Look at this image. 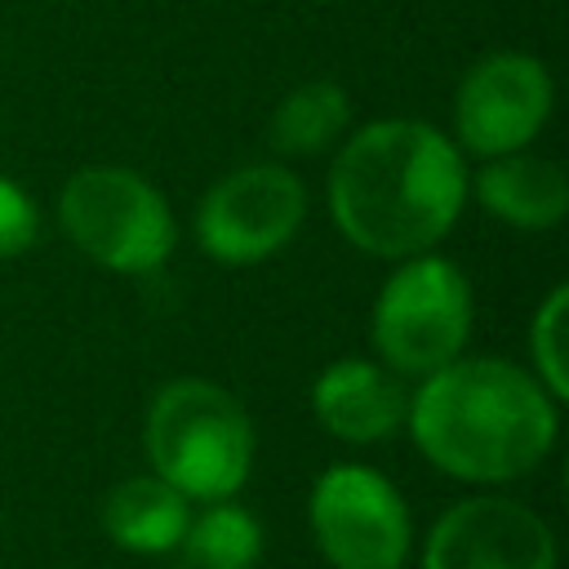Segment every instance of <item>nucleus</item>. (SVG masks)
<instances>
[{"mask_svg": "<svg viewBox=\"0 0 569 569\" xmlns=\"http://www.w3.org/2000/svg\"><path fill=\"white\" fill-rule=\"evenodd\" d=\"M480 204L520 231H547L569 213V178L556 160L507 151L476 173Z\"/></svg>", "mask_w": 569, "mask_h": 569, "instance_id": "9b49d317", "label": "nucleus"}, {"mask_svg": "<svg viewBox=\"0 0 569 569\" xmlns=\"http://www.w3.org/2000/svg\"><path fill=\"white\" fill-rule=\"evenodd\" d=\"M187 498L164 485L160 476H133L120 480L102 502V529L124 551H169L187 533Z\"/></svg>", "mask_w": 569, "mask_h": 569, "instance_id": "f8f14e48", "label": "nucleus"}, {"mask_svg": "<svg viewBox=\"0 0 569 569\" xmlns=\"http://www.w3.org/2000/svg\"><path fill=\"white\" fill-rule=\"evenodd\" d=\"M311 529L333 569H400L409 511L369 467H329L311 489Z\"/></svg>", "mask_w": 569, "mask_h": 569, "instance_id": "0eeeda50", "label": "nucleus"}, {"mask_svg": "<svg viewBox=\"0 0 569 569\" xmlns=\"http://www.w3.org/2000/svg\"><path fill=\"white\" fill-rule=\"evenodd\" d=\"M565 307H569V293H565V289H551L547 302H542L538 316H533V329H529L538 382H542L547 396H556V400L569 396V373H565Z\"/></svg>", "mask_w": 569, "mask_h": 569, "instance_id": "2eb2a0df", "label": "nucleus"}, {"mask_svg": "<svg viewBox=\"0 0 569 569\" xmlns=\"http://www.w3.org/2000/svg\"><path fill=\"white\" fill-rule=\"evenodd\" d=\"M467 173L458 147L422 120L365 124L329 169L338 231L373 258H418L462 213Z\"/></svg>", "mask_w": 569, "mask_h": 569, "instance_id": "f257e3e1", "label": "nucleus"}, {"mask_svg": "<svg viewBox=\"0 0 569 569\" xmlns=\"http://www.w3.org/2000/svg\"><path fill=\"white\" fill-rule=\"evenodd\" d=\"M551 116V76L529 53H489L480 58L453 98L458 142L476 156L525 151Z\"/></svg>", "mask_w": 569, "mask_h": 569, "instance_id": "6e6552de", "label": "nucleus"}, {"mask_svg": "<svg viewBox=\"0 0 569 569\" xmlns=\"http://www.w3.org/2000/svg\"><path fill=\"white\" fill-rule=\"evenodd\" d=\"M351 102L333 80H307L284 93L267 120V147L280 156H316L342 138Z\"/></svg>", "mask_w": 569, "mask_h": 569, "instance_id": "ddd939ff", "label": "nucleus"}, {"mask_svg": "<svg viewBox=\"0 0 569 569\" xmlns=\"http://www.w3.org/2000/svg\"><path fill=\"white\" fill-rule=\"evenodd\" d=\"M40 222L31 200L22 196V187H13L9 178H0V258H18L22 249H31Z\"/></svg>", "mask_w": 569, "mask_h": 569, "instance_id": "dca6fc26", "label": "nucleus"}, {"mask_svg": "<svg viewBox=\"0 0 569 569\" xmlns=\"http://www.w3.org/2000/svg\"><path fill=\"white\" fill-rule=\"evenodd\" d=\"M551 529L511 498H467L449 507L431 538L422 569H551Z\"/></svg>", "mask_w": 569, "mask_h": 569, "instance_id": "1a4fd4ad", "label": "nucleus"}, {"mask_svg": "<svg viewBox=\"0 0 569 569\" xmlns=\"http://www.w3.org/2000/svg\"><path fill=\"white\" fill-rule=\"evenodd\" d=\"M58 218L89 262L120 276H151L173 249V213L164 196L120 164L71 173L58 196Z\"/></svg>", "mask_w": 569, "mask_h": 569, "instance_id": "20e7f679", "label": "nucleus"}, {"mask_svg": "<svg viewBox=\"0 0 569 569\" xmlns=\"http://www.w3.org/2000/svg\"><path fill=\"white\" fill-rule=\"evenodd\" d=\"M147 453L182 498H231L253 458V431L240 400L204 378L164 382L147 413Z\"/></svg>", "mask_w": 569, "mask_h": 569, "instance_id": "7ed1b4c3", "label": "nucleus"}, {"mask_svg": "<svg viewBox=\"0 0 569 569\" xmlns=\"http://www.w3.org/2000/svg\"><path fill=\"white\" fill-rule=\"evenodd\" d=\"M182 569H253L262 556V529L240 507H209L178 538Z\"/></svg>", "mask_w": 569, "mask_h": 569, "instance_id": "4468645a", "label": "nucleus"}, {"mask_svg": "<svg viewBox=\"0 0 569 569\" xmlns=\"http://www.w3.org/2000/svg\"><path fill=\"white\" fill-rule=\"evenodd\" d=\"M413 445L458 480H516L556 440L547 387L507 360H449L409 400Z\"/></svg>", "mask_w": 569, "mask_h": 569, "instance_id": "f03ea898", "label": "nucleus"}, {"mask_svg": "<svg viewBox=\"0 0 569 569\" xmlns=\"http://www.w3.org/2000/svg\"><path fill=\"white\" fill-rule=\"evenodd\" d=\"M307 213V191L284 164H244L218 178L196 209V240L227 267L271 258L293 240Z\"/></svg>", "mask_w": 569, "mask_h": 569, "instance_id": "423d86ee", "label": "nucleus"}, {"mask_svg": "<svg viewBox=\"0 0 569 569\" xmlns=\"http://www.w3.org/2000/svg\"><path fill=\"white\" fill-rule=\"evenodd\" d=\"M311 405H316V418L338 440H351V445L391 436L409 413V396H405L400 378L369 360L329 365L311 387Z\"/></svg>", "mask_w": 569, "mask_h": 569, "instance_id": "9d476101", "label": "nucleus"}, {"mask_svg": "<svg viewBox=\"0 0 569 569\" xmlns=\"http://www.w3.org/2000/svg\"><path fill=\"white\" fill-rule=\"evenodd\" d=\"M471 333V284L449 258H409L373 302V347L396 373H436Z\"/></svg>", "mask_w": 569, "mask_h": 569, "instance_id": "39448f33", "label": "nucleus"}]
</instances>
